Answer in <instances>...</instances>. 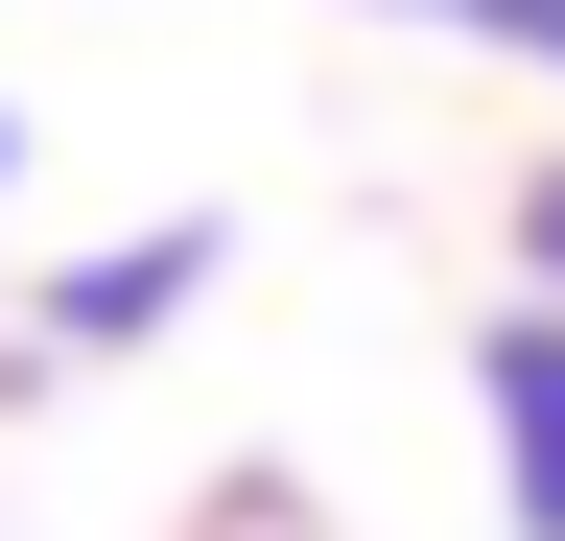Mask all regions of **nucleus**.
I'll use <instances>...</instances> for the list:
<instances>
[{"mask_svg": "<svg viewBox=\"0 0 565 541\" xmlns=\"http://www.w3.org/2000/svg\"><path fill=\"white\" fill-rule=\"evenodd\" d=\"M0 188H24V95H0Z\"/></svg>", "mask_w": 565, "mask_h": 541, "instance_id": "39448f33", "label": "nucleus"}, {"mask_svg": "<svg viewBox=\"0 0 565 541\" xmlns=\"http://www.w3.org/2000/svg\"><path fill=\"white\" fill-rule=\"evenodd\" d=\"M212 283H236V236H212V213H141V236H95V259H47V306H24V377H71V354H166Z\"/></svg>", "mask_w": 565, "mask_h": 541, "instance_id": "f257e3e1", "label": "nucleus"}, {"mask_svg": "<svg viewBox=\"0 0 565 541\" xmlns=\"http://www.w3.org/2000/svg\"><path fill=\"white\" fill-rule=\"evenodd\" d=\"M471 424H494V518L565 541V306H519V283L471 306Z\"/></svg>", "mask_w": 565, "mask_h": 541, "instance_id": "f03ea898", "label": "nucleus"}, {"mask_svg": "<svg viewBox=\"0 0 565 541\" xmlns=\"http://www.w3.org/2000/svg\"><path fill=\"white\" fill-rule=\"evenodd\" d=\"M494 259H519V306H565V165H519V188H494Z\"/></svg>", "mask_w": 565, "mask_h": 541, "instance_id": "20e7f679", "label": "nucleus"}, {"mask_svg": "<svg viewBox=\"0 0 565 541\" xmlns=\"http://www.w3.org/2000/svg\"><path fill=\"white\" fill-rule=\"evenodd\" d=\"M353 24H448V47H494V72L565 95V0H353Z\"/></svg>", "mask_w": 565, "mask_h": 541, "instance_id": "7ed1b4c3", "label": "nucleus"}]
</instances>
